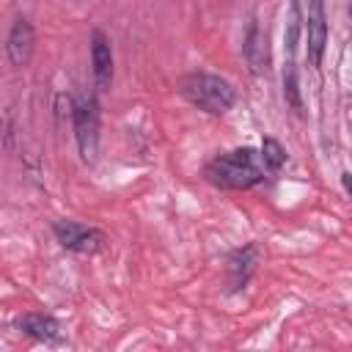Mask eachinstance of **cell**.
Here are the masks:
<instances>
[{
  "label": "cell",
  "instance_id": "4",
  "mask_svg": "<svg viewBox=\"0 0 352 352\" xmlns=\"http://www.w3.org/2000/svg\"><path fill=\"white\" fill-rule=\"evenodd\" d=\"M52 234H55V242L63 250L80 253V256H96L107 245V236H104L102 228L85 226V223H77V220H55Z\"/></svg>",
  "mask_w": 352,
  "mask_h": 352
},
{
  "label": "cell",
  "instance_id": "13",
  "mask_svg": "<svg viewBox=\"0 0 352 352\" xmlns=\"http://www.w3.org/2000/svg\"><path fill=\"white\" fill-rule=\"evenodd\" d=\"M283 99L292 110H302V96H300V77H297V66L294 58H286V69H283Z\"/></svg>",
  "mask_w": 352,
  "mask_h": 352
},
{
  "label": "cell",
  "instance_id": "6",
  "mask_svg": "<svg viewBox=\"0 0 352 352\" xmlns=\"http://www.w3.org/2000/svg\"><path fill=\"white\" fill-rule=\"evenodd\" d=\"M91 44V66H94V82L99 91H110L113 85V72H116V58H113V44L102 28H94L88 36Z\"/></svg>",
  "mask_w": 352,
  "mask_h": 352
},
{
  "label": "cell",
  "instance_id": "1",
  "mask_svg": "<svg viewBox=\"0 0 352 352\" xmlns=\"http://www.w3.org/2000/svg\"><path fill=\"white\" fill-rule=\"evenodd\" d=\"M204 179L220 190H250L267 179V168L256 148L239 146L212 157L204 165Z\"/></svg>",
  "mask_w": 352,
  "mask_h": 352
},
{
  "label": "cell",
  "instance_id": "2",
  "mask_svg": "<svg viewBox=\"0 0 352 352\" xmlns=\"http://www.w3.org/2000/svg\"><path fill=\"white\" fill-rule=\"evenodd\" d=\"M182 94L190 104L209 116H223L236 104V88L212 72H190L182 80Z\"/></svg>",
  "mask_w": 352,
  "mask_h": 352
},
{
  "label": "cell",
  "instance_id": "7",
  "mask_svg": "<svg viewBox=\"0 0 352 352\" xmlns=\"http://www.w3.org/2000/svg\"><path fill=\"white\" fill-rule=\"evenodd\" d=\"M6 52H8L11 66H16V69L30 63V58L36 52V28L28 16L14 19V25L8 30V38H6Z\"/></svg>",
  "mask_w": 352,
  "mask_h": 352
},
{
  "label": "cell",
  "instance_id": "10",
  "mask_svg": "<svg viewBox=\"0 0 352 352\" xmlns=\"http://www.w3.org/2000/svg\"><path fill=\"white\" fill-rule=\"evenodd\" d=\"M16 330L36 338V341H44V344H55L60 341L63 330H60V322L50 314H22L16 319Z\"/></svg>",
  "mask_w": 352,
  "mask_h": 352
},
{
  "label": "cell",
  "instance_id": "8",
  "mask_svg": "<svg viewBox=\"0 0 352 352\" xmlns=\"http://www.w3.org/2000/svg\"><path fill=\"white\" fill-rule=\"evenodd\" d=\"M242 55L253 74H264L270 69V36L267 30L253 19L242 38Z\"/></svg>",
  "mask_w": 352,
  "mask_h": 352
},
{
  "label": "cell",
  "instance_id": "5",
  "mask_svg": "<svg viewBox=\"0 0 352 352\" xmlns=\"http://www.w3.org/2000/svg\"><path fill=\"white\" fill-rule=\"evenodd\" d=\"M302 36H305V55L314 69L322 66L327 50V11L324 0H305L302 11Z\"/></svg>",
  "mask_w": 352,
  "mask_h": 352
},
{
  "label": "cell",
  "instance_id": "3",
  "mask_svg": "<svg viewBox=\"0 0 352 352\" xmlns=\"http://www.w3.org/2000/svg\"><path fill=\"white\" fill-rule=\"evenodd\" d=\"M72 126H74V140L82 162H96L99 154V99L96 94H80L74 102L72 113Z\"/></svg>",
  "mask_w": 352,
  "mask_h": 352
},
{
  "label": "cell",
  "instance_id": "14",
  "mask_svg": "<svg viewBox=\"0 0 352 352\" xmlns=\"http://www.w3.org/2000/svg\"><path fill=\"white\" fill-rule=\"evenodd\" d=\"M341 184H344V192L349 195V192H352V182H349V170H344V173H341Z\"/></svg>",
  "mask_w": 352,
  "mask_h": 352
},
{
  "label": "cell",
  "instance_id": "12",
  "mask_svg": "<svg viewBox=\"0 0 352 352\" xmlns=\"http://www.w3.org/2000/svg\"><path fill=\"white\" fill-rule=\"evenodd\" d=\"M258 157H261L267 173H280L283 165H286V160H289V154H286V148H283V143L278 138H264Z\"/></svg>",
  "mask_w": 352,
  "mask_h": 352
},
{
  "label": "cell",
  "instance_id": "9",
  "mask_svg": "<svg viewBox=\"0 0 352 352\" xmlns=\"http://www.w3.org/2000/svg\"><path fill=\"white\" fill-rule=\"evenodd\" d=\"M258 261H261V253H258L256 245H242V248H236V250L228 256V286H231L234 292L245 289L248 280L253 278Z\"/></svg>",
  "mask_w": 352,
  "mask_h": 352
},
{
  "label": "cell",
  "instance_id": "11",
  "mask_svg": "<svg viewBox=\"0 0 352 352\" xmlns=\"http://www.w3.org/2000/svg\"><path fill=\"white\" fill-rule=\"evenodd\" d=\"M300 38H302V8H300V0H294L292 8H289V16H286V28H283V52H286V58L297 55Z\"/></svg>",
  "mask_w": 352,
  "mask_h": 352
}]
</instances>
